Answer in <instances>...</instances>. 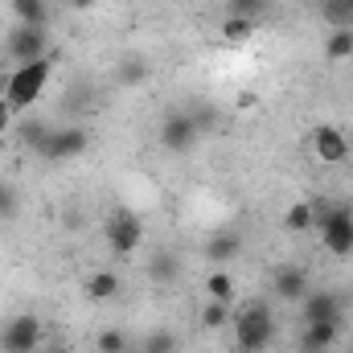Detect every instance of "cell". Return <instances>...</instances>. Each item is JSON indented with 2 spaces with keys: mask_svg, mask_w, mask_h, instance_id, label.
Wrapping results in <instances>:
<instances>
[{
  "mask_svg": "<svg viewBox=\"0 0 353 353\" xmlns=\"http://www.w3.org/2000/svg\"><path fill=\"white\" fill-rule=\"evenodd\" d=\"M275 312L267 300H251L234 312V341H239V353H263L271 341H275Z\"/></svg>",
  "mask_w": 353,
  "mask_h": 353,
  "instance_id": "1",
  "label": "cell"
},
{
  "mask_svg": "<svg viewBox=\"0 0 353 353\" xmlns=\"http://www.w3.org/2000/svg\"><path fill=\"white\" fill-rule=\"evenodd\" d=\"M50 74H54V62L50 58H37V62H25V66H17L12 70V79L4 83V99L21 111V107H33L37 103V94L46 90L50 83Z\"/></svg>",
  "mask_w": 353,
  "mask_h": 353,
  "instance_id": "2",
  "label": "cell"
},
{
  "mask_svg": "<svg viewBox=\"0 0 353 353\" xmlns=\"http://www.w3.org/2000/svg\"><path fill=\"white\" fill-rule=\"evenodd\" d=\"M312 226H321L329 255H337V259L353 255V210L350 205H333V210H321L316 205V222Z\"/></svg>",
  "mask_w": 353,
  "mask_h": 353,
  "instance_id": "3",
  "label": "cell"
},
{
  "mask_svg": "<svg viewBox=\"0 0 353 353\" xmlns=\"http://www.w3.org/2000/svg\"><path fill=\"white\" fill-rule=\"evenodd\" d=\"M46 46H50V25H12V33H8V58L17 66L50 58Z\"/></svg>",
  "mask_w": 353,
  "mask_h": 353,
  "instance_id": "4",
  "label": "cell"
},
{
  "mask_svg": "<svg viewBox=\"0 0 353 353\" xmlns=\"http://www.w3.org/2000/svg\"><path fill=\"white\" fill-rule=\"evenodd\" d=\"M41 345V321L33 312H17L0 329V353H37Z\"/></svg>",
  "mask_w": 353,
  "mask_h": 353,
  "instance_id": "5",
  "label": "cell"
},
{
  "mask_svg": "<svg viewBox=\"0 0 353 353\" xmlns=\"http://www.w3.org/2000/svg\"><path fill=\"white\" fill-rule=\"evenodd\" d=\"M197 140H201V132L193 128L189 111H169V115L161 119V148H165V152L189 157V152L197 148Z\"/></svg>",
  "mask_w": 353,
  "mask_h": 353,
  "instance_id": "6",
  "label": "cell"
},
{
  "mask_svg": "<svg viewBox=\"0 0 353 353\" xmlns=\"http://www.w3.org/2000/svg\"><path fill=\"white\" fill-rule=\"evenodd\" d=\"M107 243H111L115 255H136L144 247V222L136 214H128V210L111 214L107 218Z\"/></svg>",
  "mask_w": 353,
  "mask_h": 353,
  "instance_id": "7",
  "label": "cell"
},
{
  "mask_svg": "<svg viewBox=\"0 0 353 353\" xmlns=\"http://www.w3.org/2000/svg\"><path fill=\"white\" fill-rule=\"evenodd\" d=\"M87 144H90L87 128H54L46 148H41V157L46 161H70V157H83Z\"/></svg>",
  "mask_w": 353,
  "mask_h": 353,
  "instance_id": "8",
  "label": "cell"
},
{
  "mask_svg": "<svg viewBox=\"0 0 353 353\" xmlns=\"http://www.w3.org/2000/svg\"><path fill=\"white\" fill-rule=\"evenodd\" d=\"M312 152L325 161V165H345L350 161V140H345V132L341 128H316L312 132Z\"/></svg>",
  "mask_w": 353,
  "mask_h": 353,
  "instance_id": "9",
  "label": "cell"
},
{
  "mask_svg": "<svg viewBox=\"0 0 353 353\" xmlns=\"http://www.w3.org/2000/svg\"><path fill=\"white\" fill-rule=\"evenodd\" d=\"M271 292L275 300H304L308 296V271L296 263H283L271 271Z\"/></svg>",
  "mask_w": 353,
  "mask_h": 353,
  "instance_id": "10",
  "label": "cell"
},
{
  "mask_svg": "<svg viewBox=\"0 0 353 353\" xmlns=\"http://www.w3.org/2000/svg\"><path fill=\"white\" fill-rule=\"evenodd\" d=\"M341 329H345V316H341V321H312V325H304L300 350L304 353H329L333 345H337Z\"/></svg>",
  "mask_w": 353,
  "mask_h": 353,
  "instance_id": "11",
  "label": "cell"
},
{
  "mask_svg": "<svg viewBox=\"0 0 353 353\" xmlns=\"http://www.w3.org/2000/svg\"><path fill=\"white\" fill-rule=\"evenodd\" d=\"M300 304H304V308H300L304 325H312V321H341V316H345V312H341V300H337L333 292H308Z\"/></svg>",
  "mask_w": 353,
  "mask_h": 353,
  "instance_id": "12",
  "label": "cell"
},
{
  "mask_svg": "<svg viewBox=\"0 0 353 353\" xmlns=\"http://www.w3.org/2000/svg\"><path fill=\"white\" fill-rule=\"evenodd\" d=\"M312 222H316V205H312V201H292V205L283 210V226H288L292 234H308Z\"/></svg>",
  "mask_w": 353,
  "mask_h": 353,
  "instance_id": "13",
  "label": "cell"
},
{
  "mask_svg": "<svg viewBox=\"0 0 353 353\" xmlns=\"http://www.w3.org/2000/svg\"><path fill=\"white\" fill-rule=\"evenodd\" d=\"M17 25H50V4L46 0H8Z\"/></svg>",
  "mask_w": 353,
  "mask_h": 353,
  "instance_id": "14",
  "label": "cell"
},
{
  "mask_svg": "<svg viewBox=\"0 0 353 353\" xmlns=\"http://www.w3.org/2000/svg\"><path fill=\"white\" fill-rule=\"evenodd\" d=\"M239 251H243L239 234H214V239L205 243V259H210V263H226V259H234Z\"/></svg>",
  "mask_w": 353,
  "mask_h": 353,
  "instance_id": "15",
  "label": "cell"
},
{
  "mask_svg": "<svg viewBox=\"0 0 353 353\" xmlns=\"http://www.w3.org/2000/svg\"><path fill=\"white\" fill-rule=\"evenodd\" d=\"M251 33H255L251 17H234V12H230V17L222 21V41H226V46H247Z\"/></svg>",
  "mask_w": 353,
  "mask_h": 353,
  "instance_id": "16",
  "label": "cell"
},
{
  "mask_svg": "<svg viewBox=\"0 0 353 353\" xmlns=\"http://www.w3.org/2000/svg\"><path fill=\"white\" fill-rule=\"evenodd\" d=\"M176 271H181V259H176L173 251H161V255H152V263H148L152 283H173Z\"/></svg>",
  "mask_w": 353,
  "mask_h": 353,
  "instance_id": "17",
  "label": "cell"
},
{
  "mask_svg": "<svg viewBox=\"0 0 353 353\" xmlns=\"http://www.w3.org/2000/svg\"><path fill=\"white\" fill-rule=\"evenodd\" d=\"M115 292H119V275H115V271H94V275L87 279L90 300H111Z\"/></svg>",
  "mask_w": 353,
  "mask_h": 353,
  "instance_id": "18",
  "label": "cell"
},
{
  "mask_svg": "<svg viewBox=\"0 0 353 353\" xmlns=\"http://www.w3.org/2000/svg\"><path fill=\"white\" fill-rule=\"evenodd\" d=\"M325 58H329V62L353 58V29H333V33H329V41H325Z\"/></svg>",
  "mask_w": 353,
  "mask_h": 353,
  "instance_id": "19",
  "label": "cell"
},
{
  "mask_svg": "<svg viewBox=\"0 0 353 353\" xmlns=\"http://www.w3.org/2000/svg\"><path fill=\"white\" fill-rule=\"evenodd\" d=\"M205 292H210V300L230 304V300H234V279H230L226 271H210V275H205Z\"/></svg>",
  "mask_w": 353,
  "mask_h": 353,
  "instance_id": "20",
  "label": "cell"
},
{
  "mask_svg": "<svg viewBox=\"0 0 353 353\" xmlns=\"http://www.w3.org/2000/svg\"><path fill=\"white\" fill-rule=\"evenodd\" d=\"M325 21L333 29H353V8L345 0H325Z\"/></svg>",
  "mask_w": 353,
  "mask_h": 353,
  "instance_id": "21",
  "label": "cell"
},
{
  "mask_svg": "<svg viewBox=\"0 0 353 353\" xmlns=\"http://www.w3.org/2000/svg\"><path fill=\"white\" fill-rule=\"evenodd\" d=\"M144 79H148V62H144V58H128V62L119 66V83H123V87H140Z\"/></svg>",
  "mask_w": 353,
  "mask_h": 353,
  "instance_id": "22",
  "label": "cell"
},
{
  "mask_svg": "<svg viewBox=\"0 0 353 353\" xmlns=\"http://www.w3.org/2000/svg\"><path fill=\"white\" fill-rule=\"evenodd\" d=\"M50 132H54V128H46L41 119H29V123H21V140H25L29 148H37V152L46 148V140H50Z\"/></svg>",
  "mask_w": 353,
  "mask_h": 353,
  "instance_id": "23",
  "label": "cell"
},
{
  "mask_svg": "<svg viewBox=\"0 0 353 353\" xmlns=\"http://www.w3.org/2000/svg\"><path fill=\"white\" fill-rule=\"evenodd\" d=\"M230 321V304H222V300H210L205 308H201V329H222Z\"/></svg>",
  "mask_w": 353,
  "mask_h": 353,
  "instance_id": "24",
  "label": "cell"
},
{
  "mask_svg": "<svg viewBox=\"0 0 353 353\" xmlns=\"http://www.w3.org/2000/svg\"><path fill=\"white\" fill-rule=\"evenodd\" d=\"M144 353H176L181 345H176V337L173 333H165V329H157V333H148L144 337V345H140Z\"/></svg>",
  "mask_w": 353,
  "mask_h": 353,
  "instance_id": "25",
  "label": "cell"
},
{
  "mask_svg": "<svg viewBox=\"0 0 353 353\" xmlns=\"http://www.w3.org/2000/svg\"><path fill=\"white\" fill-rule=\"evenodd\" d=\"M94 350L99 353H128V337H123L119 329H103L99 341H94Z\"/></svg>",
  "mask_w": 353,
  "mask_h": 353,
  "instance_id": "26",
  "label": "cell"
},
{
  "mask_svg": "<svg viewBox=\"0 0 353 353\" xmlns=\"http://www.w3.org/2000/svg\"><path fill=\"white\" fill-rule=\"evenodd\" d=\"M17 214V189L0 181V218H12Z\"/></svg>",
  "mask_w": 353,
  "mask_h": 353,
  "instance_id": "27",
  "label": "cell"
},
{
  "mask_svg": "<svg viewBox=\"0 0 353 353\" xmlns=\"http://www.w3.org/2000/svg\"><path fill=\"white\" fill-rule=\"evenodd\" d=\"M263 8H267V0H230V12L234 17H255Z\"/></svg>",
  "mask_w": 353,
  "mask_h": 353,
  "instance_id": "28",
  "label": "cell"
},
{
  "mask_svg": "<svg viewBox=\"0 0 353 353\" xmlns=\"http://www.w3.org/2000/svg\"><path fill=\"white\" fill-rule=\"evenodd\" d=\"M189 119H193V128H197V132H205V128H214V119H218V115H214V107H193V111H189Z\"/></svg>",
  "mask_w": 353,
  "mask_h": 353,
  "instance_id": "29",
  "label": "cell"
},
{
  "mask_svg": "<svg viewBox=\"0 0 353 353\" xmlns=\"http://www.w3.org/2000/svg\"><path fill=\"white\" fill-rule=\"evenodd\" d=\"M234 107H239V111H255V107H259V94H255V90H239Z\"/></svg>",
  "mask_w": 353,
  "mask_h": 353,
  "instance_id": "30",
  "label": "cell"
},
{
  "mask_svg": "<svg viewBox=\"0 0 353 353\" xmlns=\"http://www.w3.org/2000/svg\"><path fill=\"white\" fill-rule=\"evenodd\" d=\"M12 111H17V107H12L8 99H0V132L8 128V119H12Z\"/></svg>",
  "mask_w": 353,
  "mask_h": 353,
  "instance_id": "31",
  "label": "cell"
},
{
  "mask_svg": "<svg viewBox=\"0 0 353 353\" xmlns=\"http://www.w3.org/2000/svg\"><path fill=\"white\" fill-rule=\"evenodd\" d=\"M70 4H74L79 12H87V8H94V4H99V0H70Z\"/></svg>",
  "mask_w": 353,
  "mask_h": 353,
  "instance_id": "32",
  "label": "cell"
},
{
  "mask_svg": "<svg viewBox=\"0 0 353 353\" xmlns=\"http://www.w3.org/2000/svg\"><path fill=\"white\" fill-rule=\"evenodd\" d=\"M50 353H70V350H62V345H58V350H50Z\"/></svg>",
  "mask_w": 353,
  "mask_h": 353,
  "instance_id": "33",
  "label": "cell"
},
{
  "mask_svg": "<svg viewBox=\"0 0 353 353\" xmlns=\"http://www.w3.org/2000/svg\"><path fill=\"white\" fill-rule=\"evenodd\" d=\"M128 353H144V350H128Z\"/></svg>",
  "mask_w": 353,
  "mask_h": 353,
  "instance_id": "34",
  "label": "cell"
},
{
  "mask_svg": "<svg viewBox=\"0 0 353 353\" xmlns=\"http://www.w3.org/2000/svg\"><path fill=\"white\" fill-rule=\"evenodd\" d=\"M345 4H350V8H353V0H345Z\"/></svg>",
  "mask_w": 353,
  "mask_h": 353,
  "instance_id": "35",
  "label": "cell"
}]
</instances>
